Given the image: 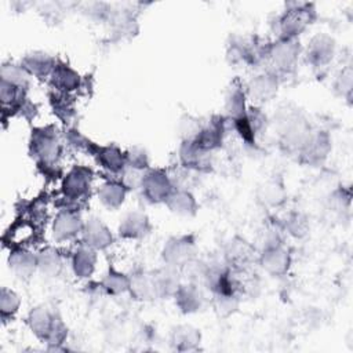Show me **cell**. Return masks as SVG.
<instances>
[{
  "label": "cell",
  "instance_id": "obj_8",
  "mask_svg": "<svg viewBox=\"0 0 353 353\" xmlns=\"http://www.w3.org/2000/svg\"><path fill=\"white\" fill-rule=\"evenodd\" d=\"M92 181V172L85 167L72 168L62 181L63 197L70 201H79L90 192Z\"/></svg>",
  "mask_w": 353,
  "mask_h": 353
},
{
  "label": "cell",
  "instance_id": "obj_15",
  "mask_svg": "<svg viewBox=\"0 0 353 353\" xmlns=\"http://www.w3.org/2000/svg\"><path fill=\"white\" fill-rule=\"evenodd\" d=\"M279 76L273 72H265L252 77L247 85V94L255 102H266L270 101L279 87Z\"/></svg>",
  "mask_w": 353,
  "mask_h": 353
},
{
  "label": "cell",
  "instance_id": "obj_13",
  "mask_svg": "<svg viewBox=\"0 0 353 353\" xmlns=\"http://www.w3.org/2000/svg\"><path fill=\"white\" fill-rule=\"evenodd\" d=\"M335 54V41L327 34H316L309 41L306 50V61L313 68L327 66Z\"/></svg>",
  "mask_w": 353,
  "mask_h": 353
},
{
  "label": "cell",
  "instance_id": "obj_9",
  "mask_svg": "<svg viewBox=\"0 0 353 353\" xmlns=\"http://www.w3.org/2000/svg\"><path fill=\"white\" fill-rule=\"evenodd\" d=\"M84 222L74 210H61L52 223V236L57 241H68L81 234Z\"/></svg>",
  "mask_w": 353,
  "mask_h": 353
},
{
  "label": "cell",
  "instance_id": "obj_18",
  "mask_svg": "<svg viewBox=\"0 0 353 353\" xmlns=\"http://www.w3.org/2000/svg\"><path fill=\"white\" fill-rule=\"evenodd\" d=\"M21 65L25 68V70L37 79L50 77L57 62L55 59L44 52V51H30L23 55Z\"/></svg>",
  "mask_w": 353,
  "mask_h": 353
},
{
  "label": "cell",
  "instance_id": "obj_26",
  "mask_svg": "<svg viewBox=\"0 0 353 353\" xmlns=\"http://www.w3.org/2000/svg\"><path fill=\"white\" fill-rule=\"evenodd\" d=\"M95 263H97L95 250L84 244H81L72 255L73 273L80 279L90 277L95 269Z\"/></svg>",
  "mask_w": 353,
  "mask_h": 353
},
{
  "label": "cell",
  "instance_id": "obj_37",
  "mask_svg": "<svg viewBox=\"0 0 353 353\" xmlns=\"http://www.w3.org/2000/svg\"><path fill=\"white\" fill-rule=\"evenodd\" d=\"M214 307L219 316H229L239 306V295L236 294H212Z\"/></svg>",
  "mask_w": 353,
  "mask_h": 353
},
{
  "label": "cell",
  "instance_id": "obj_31",
  "mask_svg": "<svg viewBox=\"0 0 353 353\" xmlns=\"http://www.w3.org/2000/svg\"><path fill=\"white\" fill-rule=\"evenodd\" d=\"M1 81L10 83L14 87L28 90L30 74L25 70V68L19 63H4L1 66Z\"/></svg>",
  "mask_w": 353,
  "mask_h": 353
},
{
  "label": "cell",
  "instance_id": "obj_7",
  "mask_svg": "<svg viewBox=\"0 0 353 353\" xmlns=\"http://www.w3.org/2000/svg\"><path fill=\"white\" fill-rule=\"evenodd\" d=\"M259 263L269 274L281 276L287 273L291 263V256L283 241L269 243L263 244L259 255Z\"/></svg>",
  "mask_w": 353,
  "mask_h": 353
},
{
  "label": "cell",
  "instance_id": "obj_36",
  "mask_svg": "<svg viewBox=\"0 0 353 353\" xmlns=\"http://www.w3.org/2000/svg\"><path fill=\"white\" fill-rule=\"evenodd\" d=\"M21 305V299L18 296V294H15L12 290H8L6 287L1 288L0 292V312H1V317H11L14 316Z\"/></svg>",
  "mask_w": 353,
  "mask_h": 353
},
{
  "label": "cell",
  "instance_id": "obj_24",
  "mask_svg": "<svg viewBox=\"0 0 353 353\" xmlns=\"http://www.w3.org/2000/svg\"><path fill=\"white\" fill-rule=\"evenodd\" d=\"M128 188L121 181H108L98 189L99 201L109 210L119 208L125 199Z\"/></svg>",
  "mask_w": 353,
  "mask_h": 353
},
{
  "label": "cell",
  "instance_id": "obj_20",
  "mask_svg": "<svg viewBox=\"0 0 353 353\" xmlns=\"http://www.w3.org/2000/svg\"><path fill=\"white\" fill-rule=\"evenodd\" d=\"M50 80L51 84L62 94L72 92L80 87V74L63 62H57Z\"/></svg>",
  "mask_w": 353,
  "mask_h": 353
},
{
  "label": "cell",
  "instance_id": "obj_38",
  "mask_svg": "<svg viewBox=\"0 0 353 353\" xmlns=\"http://www.w3.org/2000/svg\"><path fill=\"white\" fill-rule=\"evenodd\" d=\"M51 105L54 109V113L63 120L65 123L70 121L74 116V108L72 105V102L66 98L65 94L62 95H54L51 97Z\"/></svg>",
  "mask_w": 353,
  "mask_h": 353
},
{
  "label": "cell",
  "instance_id": "obj_5",
  "mask_svg": "<svg viewBox=\"0 0 353 353\" xmlns=\"http://www.w3.org/2000/svg\"><path fill=\"white\" fill-rule=\"evenodd\" d=\"M196 255V243L192 236H175L165 241L161 256L165 266L175 270L188 268L193 263Z\"/></svg>",
  "mask_w": 353,
  "mask_h": 353
},
{
  "label": "cell",
  "instance_id": "obj_4",
  "mask_svg": "<svg viewBox=\"0 0 353 353\" xmlns=\"http://www.w3.org/2000/svg\"><path fill=\"white\" fill-rule=\"evenodd\" d=\"M30 153L41 165L51 167L58 163L61 156V143L51 127H41L32 131Z\"/></svg>",
  "mask_w": 353,
  "mask_h": 353
},
{
  "label": "cell",
  "instance_id": "obj_6",
  "mask_svg": "<svg viewBox=\"0 0 353 353\" xmlns=\"http://www.w3.org/2000/svg\"><path fill=\"white\" fill-rule=\"evenodd\" d=\"M139 188L149 203H163L174 190L171 178L161 170L145 171Z\"/></svg>",
  "mask_w": 353,
  "mask_h": 353
},
{
  "label": "cell",
  "instance_id": "obj_16",
  "mask_svg": "<svg viewBox=\"0 0 353 353\" xmlns=\"http://www.w3.org/2000/svg\"><path fill=\"white\" fill-rule=\"evenodd\" d=\"M130 292L138 301L160 299L157 277L154 272H139L130 277Z\"/></svg>",
  "mask_w": 353,
  "mask_h": 353
},
{
  "label": "cell",
  "instance_id": "obj_32",
  "mask_svg": "<svg viewBox=\"0 0 353 353\" xmlns=\"http://www.w3.org/2000/svg\"><path fill=\"white\" fill-rule=\"evenodd\" d=\"M285 190L277 181H266L258 189V200L265 205H279L284 201Z\"/></svg>",
  "mask_w": 353,
  "mask_h": 353
},
{
  "label": "cell",
  "instance_id": "obj_30",
  "mask_svg": "<svg viewBox=\"0 0 353 353\" xmlns=\"http://www.w3.org/2000/svg\"><path fill=\"white\" fill-rule=\"evenodd\" d=\"M130 281L131 279L127 274L113 268H109V270L106 272V274L101 281V287L106 294L120 295V294H124L125 291H130Z\"/></svg>",
  "mask_w": 353,
  "mask_h": 353
},
{
  "label": "cell",
  "instance_id": "obj_1",
  "mask_svg": "<svg viewBox=\"0 0 353 353\" xmlns=\"http://www.w3.org/2000/svg\"><path fill=\"white\" fill-rule=\"evenodd\" d=\"M28 324L32 332L50 345V350H58L66 341L68 330L61 316L47 306H37L30 310Z\"/></svg>",
  "mask_w": 353,
  "mask_h": 353
},
{
  "label": "cell",
  "instance_id": "obj_28",
  "mask_svg": "<svg viewBox=\"0 0 353 353\" xmlns=\"http://www.w3.org/2000/svg\"><path fill=\"white\" fill-rule=\"evenodd\" d=\"M252 256L251 247L241 240L230 241L225 251V261L230 268L241 269L244 265H248Z\"/></svg>",
  "mask_w": 353,
  "mask_h": 353
},
{
  "label": "cell",
  "instance_id": "obj_27",
  "mask_svg": "<svg viewBox=\"0 0 353 353\" xmlns=\"http://www.w3.org/2000/svg\"><path fill=\"white\" fill-rule=\"evenodd\" d=\"M226 112L230 117V120H236L239 117H243L247 113L245 106V92L239 83H233L226 94V103H225Z\"/></svg>",
  "mask_w": 353,
  "mask_h": 353
},
{
  "label": "cell",
  "instance_id": "obj_2",
  "mask_svg": "<svg viewBox=\"0 0 353 353\" xmlns=\"http://www.w3.org/2000/svg\"><path fill=\"white\" fill-rule=\"evenodd\" d=\"M313 19V4L288 3L287 10L276 19V32L279 39H296Z\"/></svg>",
  "mask_w": 353,
  "mask_h": 353
},
{
  "label": "cell",
  "instance_id": "obj_14",
  "mask_svg": "<svg viewBox=\"0 0 353 353\" xmlns=\"http://www.w3.org/2000/svg\"><path fill=\"white\" fill-rule=\"evenodd\" d=\"M81 240L84 245L97 251V250L108 248L113 241V236L108 229V226L101 219L90 218L84 222Z\"/></svg>",
  "mask_w": 353,
  "mask_h": 353
},
{
  "label": "cell",
  "instance_id": "obj_11",
  "mask_svg": "<svg viewBox=\"0 0 353 353\" xmlns=\"http://www.w3.org/2000/svg\"><path fill=\"white\" fill-rule=\"evenodd\" d=\"M225 134H226V120L221 116H214L210 119V121H207V124L200 127L193 141L203 149L212 152L221 148Z\"/></svg>",
  "mask_w": 353,
  "mask_h": 353
},
{
  "label": "cell",
  "instance_id": "obj_22",
  "mask_svg": "<svg viewBox=\"0 0 353 353\" xmlns=\"http://www.w3.org/2000/svg\"><path fill=\"white\" fill-rule=\"evenodd\" d=\"M164 203L174 214L181 216H192L197 211V201L190 190L174 188Z\"/></svg>",
  "mask_w": 353,
  "mask_h": 353
},
{
  "label": "cell",
  "instance_id": "obj_23",
  "mask_svg": "<svg viewBox=\"0 0 353 353\" xmlns=\"http://www.w3.org/2000/svg\"><path fill=\"white\" fill-rule=\"evenodd\" d=\"M95 156L101 167L110 174H123L125 170V156L114 145L98 146Z\"/></svg>",
  "mask_w": 353,
  "mask_h": 353
},
{
  "label": "cell",
  "instance_id": "obj_25",
  "mask_svg": "<svg viewBox=\"0 0 353 353\" xmlns=\"http://www.w3.org/2000/svg\"><path fill=\"white\" fill-rule=\"evenodd\" d=\"M10 269L21 279H26L34 273L37 269V255L28 250H15L8 258Z\"/></svg>",
  "mask_w": 353,
  "mask_h": 353
},
{
  "label": "cell",
  "instance_id": "obj_3",
  "mask_svg": "<svg viewBox=\"0 0 353 353\" xmlns=\"http://www.w3.org/2000/svg\"><path fill=\"white\" fill-rule=\"evenodd\" d=\"M301 52L298 39H279L277 41L268 44L265 52V61H269L274 74L288 73L294 69Z\"/></svg>",
  "mask_w": 353,
  "mask_h": 353
},
{
  "label": "cell",
  "instance_id": "obj_35",
  "mask_svg": "<svg viewBox=\"0 0 353 353\" xmlns=\"http://www.w3.org/2000/svg\"><path fill=\"white\" fill-rule=\"evenodd\" d=\"M284 229L288 232V234L294 236V237H303L307 230H309V223L307 219L303 214L299 212H291L284 222Z\"/></svg>",
  "mask_w": 353,
  "mask_h": 353
},
{
  "label": "cell",
  "instance_id": "obj_21",
  "mask_svg": "<svg viewBox=\"0 0 353 353\" xmlns=\"http://www.w3.org/2000/svg\"><path fill=\"white\" fill-rule=\"evenodd\" d=\"M200 339L201 335L199 330L186 324L174 327L170 334V345L179 352L194 350L200 345Z\"/></svg>",
  "mask_w": 353,
  "mask_h": 353
},
{
  "label": "cell",
  "instance_id": "obj_29",
  "mask_svg": "<svg viewBox=\"0 0 353 353\" xmlns=\"http://www.w3.org/2000/svg\"><path fill=\"white\" fill-rule=\"evenodd\" d=\"M62 265V258L54 248H46L37 254V270L46 277L58 276Z\"/></svg>",
  "mask_w": 353,
  "mask_h": 353
},
{
  "label": "cell",
  "instance_id": "obj_10",
  "mask_svg": "<svg viewBox=\"0 0 353 353\" xmlns=\"http://www.w3.org/2000/svg\"><path fill=\"white\" fill-rule=\"evenodd\" d=\"M330 149L331 141L324 131H310L298 154L302 161L307 164H317L327 157Z\"/></svg>",
  "mask_w": 353,
  "mask_h": 353
},
{
  "label": "cell",
  "instance_id": "obj_12",
  "mask_svg": "<svg viewBox=\"0 0 353 353\" xmlns=\"http://www.w3.org/2000/svg\"><path fill=\"white\" fill-rule=\"evenodd\" d=\"M179 161L185 168L203 172L211 167V152L199 146L193 139H185L179 148Z\"/></svg>",
  "mask_w": 353,
  "mask_h": 353
},
{
  "label": "cell",
  "instance_id": "obj_17",
  "mask_svg": "<svg viewBox=\"0 0 353 353\" xmlns=\"http://www.w3.org/2000/svg\"><path fill=\"white\" fill-rule=\"evenodd\" d=\"M150 232V222L146 214L141 211H130L119 225V234L123 239L137 240L145 237Z\"/></svg>",
  "mask_w": 353,
  "mask_h": 353
},
{
  "label": "cell",
  "instance_id": "obj_19",
  "mask_svg": "<svg viewBox=\"0 0 353 353\" xmlns=\"http://www.w3.org/2000/svg\"><path fill=\"white\" fill-rule=\"evenodd\" d=\"M174 298L176 306L182 313H194L201 309L204 303V295L199 285L194 283L181 284Z\"/></svg>",
  "mask_w": 353,
  "mask_h": 353
},
{
  "label": "cell",
  "instance_id": "obj_34",
  "mask_svg": "<svg viewBox=\"0 0 353 353\" xmlns=\"http://www.w3.org/2000/svg\"><path fill=\"white\" fill-rule=\"evenodd\" d=\"M125 156V167L138 170V171H146L149 168V154L143 148L134 146L130 148L127 152H124Z\"/></svg>",
  "mask_w": 353,
  "mask_h": 353
},
{
  "label": "cell",
  "instance_id": "obj_33",
  "mask_svg": "<svg viewBox=\"0 0 353 353\" xmlns=\"http://www.w3.org/2000/svg\"><path fill=\"white\" fill-rule=\"evenodd\" d=\"M65 139H66L68 145L77 152H90V153L95 154V152L98 149V146L94 142H91L85 135H83L76 128L68 130V132L65 134Z\"/></svg>",
  "mask_w": 353,
  "mask_h": 353
}]
</instances>
